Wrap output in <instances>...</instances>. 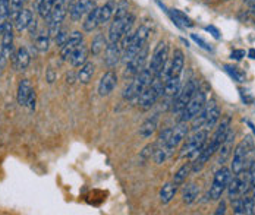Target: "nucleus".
I'll return each mask as SVG.
<instances>
[{
	"instance_id": "19",
	"label": "nucleus",
	"mask_w": 255,
	"mask_h": 215,
	"mask_svg": "<svg viewBox=\"0 0 255 215\" xmlns=\"http://www.w3.org/2000/svg\"><path fill=\"white\" fill-rule=\"evenodd\" d=\"M183 66H185V56H183V52L176 49L173 52L170 63H169V78L170 76H180L182 75V71H183Z\"/></svg>"
},
{
	"instance_id": "8",
	"label": "nucleus",
	"mask_w": 255,
	"mask_h": 215,
	"mask_svg": "<svg viewBox=\"0 0 255 215\" xmlns=\"http://www.w3.org/2000/svg\"><path fill=\"white\" fill-rule=\"evenodd\" d=\"M205 103H207L205 92L201 89H197V92L192 95V98L189 100L186 107L183 108V111L180 113V122H191L203 110Z\"/></svg>"
},
{
	"instance_id": "2",
	"label": "nucleus",
	"mask_w": 255,
	"mask_h": 215,
	"mask_svg": "<svg viewBox=\"0 0 255 215\" xmlns=\"http://www.w3.org/2000/svg\"><path fill=\"white\" fill-rule=\"evenodd\" d=\"M128 6L127 1H121L119 4H116V10L113 15V21L109 28V43H119V40L124 35V29H125V22H127L128 16Z\"/></svg>"
},
{
	"instance_id": "55",
	"label": "nucleus",
	"mask_w": 255,
	"mask_h": 215,
	"mask_svg": "<svg viewBox=\"0 0 255 215\" xmlns=\"http://www.w3.org/2000/svg\"><path fill=\"white\" fill-rule=\"evenodd\" d=\"M248 57H250V59H254L255 60V49H251V50L248 52Z\"/></svg>"
},
{
	"instance_id": "6",
	"label": "nucleus",
	"mask_w": 255,
	"mask_h": 215,
	"mask_svg": "<svg viewBox=\"0 0 255 215\" xmlns=\"http://www.w3.org/2000/svg\"><path fill=\"white\" fill-rule=\"evenodd\" d=\"M167 57H169V46L164 41H160L155 49H154L151 62H150V71L157 78H164L166 75V65H167Z\"/></svg>"
},
{
	"instance_id": "13",
	"label": "nucleus",
	"mask_w": 255,
	"mask_h": 215,
	"mask_svg": "<svg viewBox=\"0 0 255 215\" xmlns=\"http://www.w3.org/2000/svg\"><path fill=\"white\" fill-rule=\"evenodd\" d=\"M82 43H84V35H82V32L75 31V32H72V34H69V37H68V40L65 41V44L59 47V49H60V56H62V59H63V60H69L72 53L77 50Z\"/></svg>"
},
{
	"instance_id": "21",
	"label": "nucleus",
	"mask_w": 255,
	"mask_h": 215,
	"mask_svg": "<svg viewBox=\"0 0 255 215\" xmlns=\"http://www.w3.org/2000/svg\"><path fill=\"white\" fill-rule=\"evenodd\" d=\"M230 129V117H225L223 120H222V123L216 128V132L213 135V138H211V143H214L217 148H220V145H222V142L225 141V138H226V135L229 132Z\"/></svg>"
},
{
	"instance_id": "15",
	"label": "nucleus",
	"mask_w": 255,
	"mask_h": 215,
	"mask_svg": "<svg viewBox=\"0 0 255 215\" xmlns=\"http://www.w3.org/2000/svg\"><path fill=\"white\" fill-rule=\"evenodd\" d=\"M94 6V0H75L69 7V16L72 21H81V18H84Z\"/></svg>"
},
{
	"instance_id": "18",
	"label": "nucleus",
	"mask_w": 255,
	"mask_h": 215,
	"mask_svg": "<svg viewBox=\"0 0 255 215\" xmlns=\"http://www.w3.org/2000/svg\"><path fill=\"white\" fill-rule=\"evenodd\" d=\"M106 54H104V62L107 65V68H115L122 57V50L119 47V43H109L106 46Z\"/></svg>"
},
{
	"instance_id": "36",
	"label": "nucleus",
	"mask_w": 255,
	"mask_h": 215,
	"mask_svg": "<svg viewBox=\"0 0 255 215\" xmlns=\"http://www.w3.org/2000/svg\"><path fill=\"white\" fill-rule=\"evenodd\" d=\"M189 173H191V164H183V165L179 168L178 171L175 173V176H173V180H172V182H173L176 186H182V185L186 182V179H188Z\"/></svg>"
},
{
	"instance_id": "28",
	"label": "nucleus",
	"mask_w": 255,
	"mask_h": 215,
	"mask_svg": "<svg viewBox=\"0 0 255 215\" xmlns=\"http://www.w3.org/2000/svg\"><path fill=\"white\" fill-rule=\"evenodd\" d=\"M116 10V1L115 0H107L102 7H99V18H100V24L109 22Z\"/></svg>"
},
{
	"instance_id": "37",
	"label": "nucleus",
	"mask_w": 255,
	"mask_h": 215,
	"mask_svg": "<svg viewBox=\"0 0 255 215\" xmlns=\"http://www.w3.org/2000/svg\"><path fill=\"white\" fill-rule=\"evenodd\" d=\"M54 6V0H37V9L43 19H49Z\"/></svg>"
},
{
	"instance_id": "29",
	"label": "nucleus",
	"mask_w": 255,
	"mask_h": 215,
	"mask_svg": "<svg viewBox=\"0 0 255 215\" xmlns=\"http://www.w3.org/2000/svg\"><path fill=\"white\" fill-rule=\"evenodd\" d=\"M198 195H200V188L195 183H189V185L183 186V190H182V201H183V204L191 205V204H194L197 201Z\"/></svg>"
},
{
	"instance_id": "56",
	"label": "nucleus",
	"mask_w": 255,
	"mask_h": 215,
	"mask_svg": "<svg viewBox=\"0 0 255 215\" xmlns=\"http://www.w3.org/2000/svg\"><path fill=\"white\" fill-rule=\"evenodd\" d=\"M251 201H253V214H255V189H254V195H253Z\"/></svg>"
},
{
	"instance_id": "47",
	"label": "nucleus",
	"mask_w": 255,
	"mask_h": 215,
	"mask_svg": "<svg viewBox=\"0 0 255 215\" xmlns=\"http://www.w3.org/2000/svg\"><path fill=\"white\" fill-rule=\"evenodd\" d=\"M248 173H250V183H251V188L255 189V161L251 162Z\"/></svg>"
},
{
	"instance_id": "23",
	"label": "nucleus",
	"mask_w": 255,
	"mask_h": 215,
	"mask_svg": "<svg viewBox=\"0 0 255 215\" xmlns=\"http://www.w3.org/2000/svg\"><path fill=\"white\" fill-rule=\"evenodd\" d=\"M94 72H96L94 63H93V62H85V63L81 66V69L78 71L77 81L79 82V83H82V85L90 83L91 79H93V76H94Z\"/></svg>"
},
{
	"instance_id": "1",
	"label": "nucleus",
	"mask_w": 255,
	"mask_h": 215,
	"mask_svg": "<svg viewBox=\"0 0 255 215\" xmlns=\"http://www.w3.org/2000/svg\"><path fill=\"white\" fill-rule=\"evenodd\" d=\"M208 132L207 129H200V131H195L194 135H191L186 142L183 143L182 146V151H180V158H189V160H194L200 152L201 149L205 146L207 143V139H208Z\"/></svg>"
},
{
	"instance_id": "53",
	"label": "nucleus",
	"mask_w": 255,
	"mask_h": 215,
	"mask_svg": "<svg viewBox=\"0 0 255 215\" xmlns=\"http://www.w3.org/2000/svg\"><path fill=\"white\" fill-rule=\"evenodd\" d=\"M47 81H49V83H53V82H54V72H53V69H49V73H47Z\"/></svg>"
},
{
	"instance_id": "34",
	"label": "nucleus",
	"mask_w": 255,
	"mask_h": 215,
	"mask_svg": "<svg viewBox=\"0 0 255 215\" xmlns=\"http://www.w3.org/2000/svg\"><path fill=\"white\" fill-rule=\"evenodd\" d=\"M170 16H172V19H173V22L180 28H191L194 27V22L185 15V13H182L180 10H176V9H173L172 12H170Z\"/></svg>"
},
{
	"instance_id": "35",
	"label": "nucleus",
	"mask_w": 255,
	"mask_h": 215,
	"mask_svg": "<svg viewBox=\"0 0 255 215\" xmlns=\"http://www.w3.org/2000/svg\"><path fill=\"white\" fill-rule=\"evenodd\" d=\"M220 117H222V111H220V108L217 107V104H216L214 107L210 110V113H208V117H207V120H205L204 129H207V131L213 129V128L219 123Z\"/></svg>"
},
{
	"instance_id": "45",
	"label": "nucleus",
	"mask_w": 255,
	"mask_h": 215,
	"mask_svg": "<svg viewBox=\"0 0 255 215\" xmlns=\"http://www.w3.org/2000/svg\"><path fill=\"white\" fill-rule=\"evenodd\" d=\"M155 148H157V145H155V143H151V145L145 146V148H144V151L141 152V158H142V160H148V158H151V155H154V152H155Z\"/></svg>"
},
{
	"instance_id": "41",
	"label": "nucleus",
	"mask_w": 255,
	"mask_h": 215,
	"mask_svg": "<svg viewBox=\"0 0 255 215\" xmlns=\"http://www.w3.org/2000/svg\"><path fill=\"white\" fill-rule=\"evenodd\" d=\"M25 0H10V21L16 18V15L24 9Z\"/></svg>"
},
{
	"instance_id": "9",
	"label": "nucleus",
	"mask_w": 255,
	"mask_h": 215,
	"mask_svg": "<svg viewBox=\"0 0 255 215\" xmlns=\"http://www.w3.org/2000/svg\"><path fill=\"white\" fill-rule=\"evenodd\" d=\"M197 89H198V85H197V82L194 81V79L186 82V85L183 88H180V91L176 94V97L173 98V103H172L173 113L180 114L183 111V108L186 107V104L189 103V100L192 98V95L197 92Z\"/></svg>"
},
{
	"instance_id": "22",
	"label": "nucleus",
	"mask_w": 255,
	"mask_h": 215,
	"mask_svg": "<svg viewBox=\"0 0 255 215\" xmlns=\"http://www.w3.org/2000/svg\"><path fill=\"white\" fill-rule=\"evenodd\" d=\"M32 91H34V88H32V83H31L29 79H22V81L19 82V86H18V95H16V98H18V104H19V106L26 107V103H28V100H29V97H31Z\"/></svg>"
},
{
	"instance_id": "46",
	"label": "nucleus",
	"mask_w": 255,
	"mask_h": 215,
	"mask_svg": "<svg viewBox=\"0 0 255 215\" xmlns=\"http://www.w3.org/2000/svg\"><path fill=\"white\" fill-rule=\"evenodd\" d=\"M245 199V202H244V214H253V201H251V198H244Z\"/></svg>"
},
{
	"instance_id": "25",
	"label": "nucleus",
	"mask_w": 255,
	"mask_h": 215,
	"mask_svg": "<svg viewBox=\"0 0 255 215\" xmlns=\"http://www.w3.org/2000/svg\"><path fill=\"white\" fill-rule=\"evenodd\" d=\"M34 19V15H32V12L29 10V9H22L18 15H16V18L12 21L13 24H15V28L19 31V32H22V31H25L29 27V24H31V21Z\"/></svg>"
},
{
	"instance_id": "26",
	"label": "nucleus",
	"mask_w": 255,
	"mask_h": 215,
	"mask_svg": "<svg viewBox=\"0 0 255 215\" xmlns=\"http://www.w3.org/2000/svg\"><path fill=\"white\" fill-rule=\"evenodd\" d=\"M34 46L40 53H46L50 49V34L47 31H38L34 37Z\"/></svg>"
},
{
	"instance_id": "30",
	"label": "nucleus",
	"mask_w": 255,
	"mask_h": 215,
	"mask_svg": "<svg viewBox=\"0 0 255 215\" xmlns=\"http://www.w3.org/2000/svg\"><path fill=\"white\" fill-rule=\"evenodd\" d=\"M157 126H158V116L157 114H154L151 117H148L142 125H141V128H139V135L142 136V138H150L151 135L157 131Z\"/></svg>"
},
{
	"instance_id": "52",
	"label": "nucleus",
	"mask_w": 255,
	"mask_h": 215,
	"mask_svg": "<svg viewBox=\"0 0 255 215\" xmlns=\"http://www.w3.org/2000/svg\"><path fill=\"white\" fill-rule=\"evenodd\" d=\"M207 31H208V32H211L214 38H217V40L220 38V32H219V29H217V28H214L213 25H211V27H207Z\"/></svg>"
},
{
	"instance_id": "51",
	"label": "nucleus",
	"mask_w": 255,
	"mask_h": 215,
	"mask_svg": "<svg viewBox=\"0 0 255 215\" xmlns=\"http://www.w3.org/2000/svg\"><path fill=\"white\" fill-rule=\"evenodd\" d=\"M225 213H226V202H225V201H222V202L219 204L217 210H216V214L220 215V214H225Z\"/></svg>"
},
{
	"instance_id": "44",
	"label": "nucleus",
	"mask_w": 255,
	"mask_h": 215,
	"mask_svg": "<svg viewBox=\"0 0 255 215\" xmlns=\"http://www.w3.org/2000/svg\"><path fill=\"white\" fill-rule=\"evenodd\" d=\"M172 131H173V128H167V129H164L161 134H160V136H158V139H157V146L158 145H164L167 141H169V138H170V135H172Z\"/></svg>"
},
{
	"instance_id": "14",
	"label": "nucleus",
	"mask_w": 255,
	"mask_h": 215,
	"mask_svg": "<svg viewBox=\"0 0 255 215\" xmlns=\"http://www.w3.org/2000/svg\"><path fill=\"white\" fill-rule=\"evenodd\" d=\"M12 24L13 22L10 19L4 24L3 32H1V44H0L1 53L7 60H9V57L13 56V29H12Z\"/></svg>"
},
{
	"instance_id": "33",
	"label": "nucleus",
	"mask_w": 255,
	"mask_h": 215,
	"mask_svg": "<svg viewBox=\"0 0 255 215\" xmlns=\"http://www.w3.org/2000/svg\"><path fill=\"white\" fill-rule=\"evenodd\" d=\"M87 56H88V49H87V46L82 43L77 50L72 53V56H71V59H69V60H71V65L75 66V68H81V66L87 62Z\"/></svg>"
},
{
	"instance_id": "7",
	"label": "nucleus",
	"mask_w": 255,
	"mask_h": 215,
	"mask_svg": "<svg viewBox=\"0 0 255 215\" xmlns=\"http://www.w3.org/2000/svg\"><path fill=\"white\" fill-rule=\"evenodd\" d=\"M230 177H232V170L225 165H220V168L216 171V174L213 177V183L208 190V198L211 201H219L222 198L223 192L226 190V186L229 183Z\"/></svg>"
},
{
	"instance_id": "3",
	"label": "nucleus",
	"mask_w": 255,
	"mask_h": 215,
	"mask_svg": "<svg viewBox=\"0 0 255 215\" xmlns=\"http://www.w3.org/2000/svg\"><path fill=\"white\" fill-rule=\"evenodd\" d=\"M154 79V73L150 71V68H144L132 81L128 85V88L124 91L125 100H138L141 92L151 83Z\"/></svg>"
},
{
	"instance_id": "38",
	"label": "nucleus",
	"mask_w": 255,
	"mask_h": 215,
	"mask_svg": "<svg viewBox=\"0 0 255 215\" xmlns=\"http://www.w3.org/2000/svg\"><path fill=\"white\" fill-rule=\"evenodd\" d=\"M106 46H107V41L104 40V37L100 35V34L96 35L94 40H93V43H91V53H93V56L102 54L106 50Z\"/></svg>"
},
{
	"instance_id": "27",
	"label": "nucleus",
	"mask_w": 255,
	"mask_h": 215,
	"mask_svg": "<svg viewBox=\"0 0 255 215\" xmlns=\"http://www.w3.org/2000/svg\"><path fill=\"white\" fill-rule=\"evenodd\" d=\"M12 57L15 59V66L19 71H25L26 68L29 66V63H31V54H29L26 47H19L16 50V53L13 54Z\"/></svg>"
},
{
	"instance_id": "24",
	"label": "nucleus",
	"mask_w": 255,
	"mask_h": 215,
	"mask_svg": "<svg viewBox=\"0 0 255 215\" xmlns=\"http://www.w3.org/2000/svg\"><path fill=\"white\" fill-rule=\"evenodd\" d=\"M100 25V18H99V7L94 6L87 15H85V19L82 22V28L85 32H93L96 28Z\"/></svg>"
},
{
	"instance_id": "10",
	"label": "nucleus",
	"mask_w": 255,
	"mask_h": 215,
	"mask_svg": "<svg viewBox=\"0 0 255 215\" xmlns=\"http://www.w3.org/2000/svg\"><path fill=\"white\" fill-rule=\"evenodd\" d=\"M248 152H250V142L245 139L236 145L233 149V160L230 164V170L233 176H238L245 170V162L248 160Z\"/></svg>"
},
{
	"instance_id": "17",
	"label": "nucleus",
	"mask_w": 255,
	"mask_h": 215,
	"mask_svg": "<svg viewBox=\"0 0 255 215\" xmlns=\"http://www.w3.org/2000/svg\"><path fill=\"white\" fill-rule=\"evenodd\" d=\"M118 85V75L113 71H107L99 82V95L107 97L113 92Z\"/></svg>"
},
{
	"instance_id": "31",
	"label": "nucleus",
	"mask_w": 255,
	"mask_h": 215,
	"mask_svg": "<svg viewBox=\"0 0 255 215\" xmlns=\"http://www.w3.org/2000/svg\"><path fill=\"white\" fill-rule=\"evenodd\" d=\"M176 192H178V186H176L173 182L163 185V188L160 189V193H158L160 202H161V204H164V205H166V204H169V202L175 198Z\"/></svg>"
},
{
	"instance_id": "43",
	"label": "nucleus",
	"mask_w": 255,
	"mask_h": 215,
	"mask_svg": "<svg viewBox=\"0 0 255 215\" xmlns=\"http://www.w3.org/2000/svg\"><path fill=\"white\" fill-rule=\"evenodd\" d=\"M68 37H69V34H68V31L65 29V28H60L59 29V32L56 34V37H54V40H56V44L60 47V46H63L65 44V41L68 40Z\"/></svg>"
},
{
	"instance_id": "50",
	"label": "nucleus",
	"mask_w": 255,
	"mask_h": 215,
	"mask_svg": "<svg viewBox=\"0 0 255 215\" xmlns=\"http://www.w3.org/2000/svg\"><path fill=\"white\" fill-rule=\"evenodd\" d=\"M35 91H32V94H31V97H29V100H28V103H26V107L29 108V110H34L35 108Z\"/></svg>"
},
{
	"instance_id": "32",
	"label": "nucleus",
	"mask_w": 255,
	"mask_h": 215,
	"mask_svg": "<svg viewBox=\"0 0 255 215\" xmlns=\"http://www.w3.org/2000/svg\"><path fill=\"white\" fill-rule=\"evenodd\" d=\"M180 91V76H170L164 82V95L169 98H175Z\"/></svg>"
},
{
	"instance_id": "12",
	"label": "nucleus",
	"mask_w": 255,
	"mask_h": 215,
	"mask_svg": "<svg viewBox=\"0 0 255 215\" xmlns=\"http://www.w3.org/2000/svg\"><path fill=\"white\" fill-rule=\"evenodd\" d=\"M188 134H189V125H188V122H179L178 125L173 128L169 141H167L163 146H166V148L173 154L179 145L185 141V138L188 136ZM158 146H160V145H158Z\"/></svg>"
},
{
	"instance_id": "48",
	"label": "nucleus",
	"mask_w": 255,
	"mask_h": 215,
	"mask_svg": "<svg viewBox=\"0 0 255 215\" xmlns=\"http://www.w3.org/2000/svg\"><path fill=\"white\" fill-rule=\"evenodd\" d=\"M192 40H194L197 44H200V46H201L203 49H205V50H211V47H208V44L205 43L204 40H203V38H200V37H197L195 34H192Z\"/></svg>"
},
{
	"instance_id": "11",
	"label": "nucleus",
	"mask_w": 255,
	"mask_h": 215,
	"mask_svg": "<svg viewBox=\"0 0 255 215\" xmlns=\"http://www.w3.org/2000/svg\"><path fill=\"white\" fill-rule=\"evenodd\" d=\"M147 54H148V49L145 46L139 53H136L129 62H127V66L124 69V78L125 79H133L145 68Z\"/></svg>"
},
{
	"instance_id": "49",
	"label": "nucleus",
	"mask_w": 255,
	"mask_h": 215,
	"mask_svg": "<svg viewBox=\"0 0 255 215\" xmlns=\"http://www.w3.org/2000/svg\"><path fill=\"white\" fill-rule=\"evenodd\" d=\"M230 57H232L233 60H241L242 57H245V52H244V50H233L232 54H230Z\"/></svg>"
},
{
	"instance_id": "57",
	"label": "nucleus",
	"mask_w": 255,
	"mask_h": 215,
	"mask_svg": "<svg viewBox=\"0 0 255 215\" xmlns=\"http://www.w3.org/2000/svg\"><path fill=\"white\" fill-rule=\"evenodd\" d=\"M71 1H75V0H71Z\"/></svg>"
},
{
	"instance_id": "54",
	"label": "nucleus",
	"mask_w": 255,
	"mask_h": 215,
	"mask_svg": "<svg viewBox=\"0 0 255 215\" xmlns=\"http://www.w3.org/2000/svg\"><path fill=\"white\" fill-rule=\"evenodd\" d=\"M247 1V4L250 6V9L253 10V12H255V0H245Z\"/></svg>"
},
{
	"instance_id": "42",
	"label": "nucleus",
	"mask_w": 255,
	"mask_h": 215,
	"mask_svg": "<svg viewBox=\"0 0 255 215\" xmlns=\"http://www.w3.org/2000/svg\"><path fill=\"white\" fill-rule=\"evenodd\" d=\"M244 202L245 199L241 196H236L235 199H232V207H233L235 214H244Z\"/></svg>"
},
{
	"instance_id": "40",
	"label": "nucleus",
	"mask_w": 255,
	"mask_h": 215,
	"mask_svg": "<svg viewBox=\"0 0 255 215\" xmlns=\"http://www.w3.org/2000/svg\"><path fill=\"white\" fill-rule=\"evenodd\" d=\"M225 71H226L236 82H245V75H244V72H241L238 68L226 65V66H225Z\"/></svg>"
},
{
	"instance_id": "4",
	"label": "nucleus",
	"mask_w": 255,
	"mask_h": 215,
	"mask_svg": "<svg viewBox=\"0 0 255 215\" xmlns=\"http://www.w3.org/2000/svg\"><path fill=\"white\" fill-rule=\"evenodd\" d=\"M161 95H164V81L157 78V76H154L151 83L141 92V95L138 98L139 107L142 108V110L151 108L160 100Z\"/></svg>"
},
{
	"instance_id": "39",
	"label": "nucleus",
	"mask_w": 255,
	"mask_h": 215,
	"mask_svg": "<svg viewBox=\"0 0 255 215\" xmlns=\"http://www.w3.org/2000/svg\"><path fill=\"white\" fill-rule=\"evenodd\" d=\"M226 190H228V195H229L230 199H235L236 196H239V179H238V176L230 177Z\"/></svg>"
},
{
	"instance_id": "5",
	"label": "nucleus",
	"mask_w": 255,
	"mask_h": 215,
	"mask_svg": "<svg viewBox=\"0 0 255 215\" xmlns=\"http://www.w3.org/2000/svg\"><path fill=\"white\" fill-rule=\"evenodd\" d=\"M150 32L151 29L148 25H141L135 32H133V37H132V41L130 44L128 46V49L122 53V60L127 63L129 62L133 56L136 53H139L145 46H147V41H148V37H150Z\"/></svg>"
},
{
	"instance_id": "20",
	"label": "nucleus",
	"mask_w": 255,
	"mask_h": 215,
	"mask_svg": "<svg viewBox=\"0 0 255 215\" xmlns=\"http://www.w3.org/2000/svg\"><path fill=\"white\" fill-rule=\"evenodd\" d=\"M216 106V101L214 100H211L210 103H205V106L203 107V110L191 120V129L195 132V131H200V129H203L205 125V120H207V117H208V113H210V110Z\"/></svg>"
},
{
	"instance_id": "16",
	"label": "nucleus",
	"mask_w": 255,
	"mask_h": 215,
	"mask_svg": "<svg viewBox=\"0 0 255 215\" xmlns=\"http://www.w3.org/2000/svg\"><path fill=\"white\" fill-rule=\"evenodd\" d=\"M233 143H235V131L229 129L225 141L222 142V145L217 151V164L219 165H225L226 161L229 160L230 154L233 151Z\"/></svg>"
}]
</instances>
